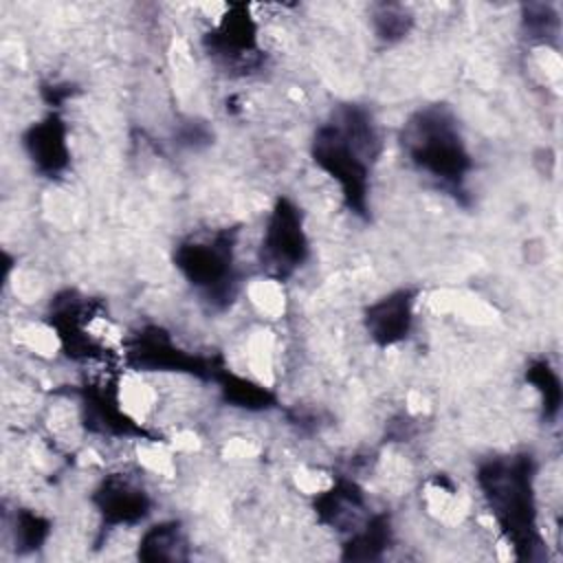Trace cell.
Wrapping results in <instances>:
<instances>
[{"label": "cell", "mask_w": 563, "mask_h": 563, "mask_svg": "<svg viewBox=\"0 0 563 563\" xmlns=\"http://www.w3.org/2000/svg\"><path fill=\"white\" fill-rule=\"evenodd\" d=\"M378 147L372 117L361 106H343L314 134L312 158L319 169L339 183L354 213L367 211L369 169L378 156Z\"/></svg>", "instance_id": "obj_1"}, {"label": "cell", "mask_w": 563, "mask_h": 563, "mask_svg": "<svg viewBox=\"0 0 563 563\" xmlns=\"http://www.w3.org/2000/svg\"><path fill=\"white\" fill-rule=\"evenodd\" d=\"M477 484L517 556L532 559L534 550L543 543L537 528L532 457L521 453L490 460L479 466Z\"/></svg>", "instance_id": "obj_2"}, {"label": "cell", "mask_w": 563, "mask_h": 563, "mask_svg": "<svg viewBox=\"0 0 563 563\" xmlns=\"http://www.w3.org/2000/svg\"><path fill=\"white\" fill-rule=\"evenodd\" d=\"M402 145L409 161L442 187L462 191L473 167L453 114L442 106H427L411 114L402 130Z\"/></svg>", "instance_id": "obj_3"}, {"label": "cell", "mask_w": 563, "mask_h": 563, "mask_svg": "<svg viewBox=\"0 0 563 563\" xmlns=\"http://www.w3.org/2000/svg\"><path fill=\"white\" fill-rule=\"evenodd\" d=\"M235 238L218 231L211 238L185 240L174 251V264L183 277L213 306H224L235 295Z\"/></svg>", "instance_id": "obj_4"}, {"label": "cell", "mask_w": 563, "mask_h": 563, "mask_svg": "<svg viewBox=\"0 0 563 563\" xmlns=\"http://www.w3.org/2000/svg\"><path fill=\"white\" fill-rule=\"evenodd\" d=\"M308 257V238L299 209L279 198L271 209L260 244V266L275 279L290 277Z\"/></svg>", "instance_id": "obj_5"}, {"label": "cell", "mask_w": 563, "mask_h": 563, "mask_svg": "<svg viewBox=\"0 0 563 563\" xmlns=\"http://www.w3.org/2000/svg\"><path fill=\"white\" fill-rule=\"evenodd\" d=\"M92 501L103 519V526L119 528L141 521L150 512L147 493L123 475L106 477L92 495Z\"/></svg>", "instance_id": "obj_6"}, {"label": "cell", "mask_w": 563, "mask_h": 563, "mask_svg": "<svg viewBox=\"0 0 563 563\" xmlns=\"http://www.w3.org/2000/svg\"><path fill=\"white\" fill-rule=\"evenodd\" d=\"M22 143L29 152V158L33 161L35 169L44 176H57L66 169L70 150H68V130L66 123L59 119V114H48L40 123L31 125Z\"/></svg>", "instance_id": "obj_7"}, {"label": "cell", "mask_w": 563, "mask_h": 563, "mask_svg": "<svg viewBox=\"0 0 563 563\" xmlns=\"http://www.w3.org/2000/svg\"><path fill=\"white\" fill-rule=\"evenodd\" d=\"M413 323V292L396 290L374 301L365 312V328L369 336L387 347L407 339Z\"/></svg>", "instance_id": "obj_8"}, {"label": "cell", "mask_w": 563, "mask_h": 563, "mask_svg": "<svg viewBox=\"0 0 563 563\" xmlns=\"http://www.w3.org/2000/svg\"><path fill=\"white\" fill-rule=\"evenodd\" d=\"M209 35L211 53L233 64L249 62V57H253L257 51V26L249 15V9L242 4L233 7V11L227 13L218 29Z\"/></svg>", "instance_id": "obj_9"}, {"label": "cell", "mask_w": 563, "mask_h": 563, "mask_svg": "<svg viewBox=\"0 0 563 563\" xmlns=\"http://www.w3.org/2000/svg\"><path fill=\"white\" fill-rule=\"evenodd\" d=\"M185 537L176 521H163L147 528L139 541V559L143 561H180L185 559Z\"/></svg>", "instance_id": "obj_10"}, {"label": "cell", "mask_w": 563, "mask_h": 563, "mask_svg": "<svg viewBox=\"0 0 563 563\" xmlns=\"http://www.w3.org/2000/svg\"><path fill=\"white\" fill-rule=\"evenodd\" d=\"M391 541V526L387 515L372 517L363 530L354 532L345 545V559H376Z\"/></svg>", "instance_id": "obj_11"}, {"label": "cell", "mask_w": 563, "mask_h": 563, "mask_svg": "<svg viewBox=\"0 0 563 563\" xmlns=\"http://www.w3.org/2000/svg\"><path fill=\"white\" fill-rule=\"evenodd\" d=\"M526 380L541 394L545 416L554 418L561 407V380L556 372L548 365V361H534L526 372Z\"/></svg>", "instance_id": "obj_12"}, {"label": "cell", "mask_w": 563, "mask_h": 563, "mask_svg": "<svg viewBox=\"0 0 563 563\" xmlns=\"http://www.w3.org/2000/svg\"><path fill=\"white\" fill-rule=\"evenodd\" d=\"M523 26H526V33H528L530 40L548 42L550 37H554V33L559 29V20H556V13L550 7L530 4V7H526Z\"/></svg>", "instance_id": "obj_13"}, {"label": "cell", "mask_w": 563, "mask_h": 563, "mask_svg": "<svg viewBox=\"0 0 563 563\" xmlns=\"http://www.w3.org/2000/svg\"><path fill=\"white\" fill-rule=\"evenodd\" d=\"M374 22H376V33L389 42V40L402 37L409 31L411 15H407V11L400 7H383V11L374 18Z\"/></svg>", "instance_id": "obj_14"}, {"label": "cell", "mask_w": 563, "mask_h": 563, "mask_svg": "<svg viewBox=\"0 0 563 563\" xmlns=\"http://www.w3.org/2000/svg\"><path fill=\"white\" fill-rule=\"evenodd\" d=\"M15 537L20 539L22 545L26 548H35L44 541L46 537V521L33 512H20L18 515V528H15Z\"/></svg>", "instance_id": "obj_15"}]
</instances>
